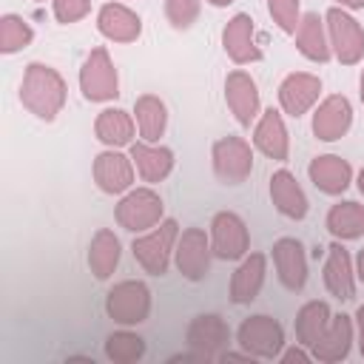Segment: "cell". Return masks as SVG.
<instances>
[{"mask_svg": "<svg viewBox=\"0 0 364 364\" xmlns=\"http://www.w3.org/2000/svg\"><path fill=\"white\" fill-rule=\"evenodd\" d=\"M65 100V85L60 80L57 71H51L48 65L31 63L23 80V102L43 119H54V114L60 111Z\"/></svg>", "mask_w": 364, "mask_h": 364, "instance_id": "6da1fadb", "label": "cell"}, {"mask_svg": "<svg viewBox=\"0 0 364 364\" xmlns=\"http://www.w3.org/2000/svg\"><path fill=\"white\" fill-rule=\"evenodd\" d=\"M173 239H176V222L168 219V222H162L154 233H148V236H142V239H134L131 250H134L136 262H139L148 273L162 276V273L168 270V259H171V245H173Z\"/></svg>", "mask_w": 364, "mask_h": 364, "instance_id": "7a4b0ae2", "label": "cell"}, {"mask_svg": "<svg viewBox=\"0 0 364 364\" xmlns=\"http://www.w3.org/2000/svg\"><path fill=\"white\" fill-rule=\"evenodd\" d=\"M105 310L114 321H122V324L145 321V316L151 310V293L142 282H122L108 293Z\"/></svg>", "mask_w": 364, "mask_h": 364, "instance_id": "3957f363", "label": "cell"}, {"mask_svg": "<svg viewBox=\"0 0 364 364\" xmlns=\"http://www.w3.org/2000/svg\"><path fill=\"white\" fill-rule=\"evenodd\" d=\"M213 168H216V176L222 182H228V185L245 182V176L253 168V154H250L247 142L239 139V136L219 139L213 145Z\"/></svg>", "mask_w": 364, "mask_h": 364, "instance_id": "277c9868", "label": "cell"}, {"mask_svg": "<svg viewBox=\"0 0 364 364\" xmlns=\"http://www.w3.org/2000/svg\"><path fill=\"white\" fill-rule=\"evenodd\" d=\"M159 216H162V199L148 188L128 193L117 208V219L125 230H148L159 222Z\"/></svg>", "mask_w": 364, "mask_h": 364, "instance_id": "5b68a950", "label": "cell"}, {"mask_svg": "<svg viewBox=\"0 0 364 364\" xmlns=\"http://www.w3.org/2000/svg\"><path fill=\"white\" fill-rule=\"evenodd\" d=\"M239 341L245 350H250L253 355L262 358H273L282 350L284 333L279 327V321H273L270 316H253L239 327Z\"/></svg>", "mask_w": 364, "mask_h": 364, "instance_id": "8992f818", "label": "cell"}, {"mask_svg": "<svg viewBox=\"0 0 364 364\" xmlns=\"http://www.w3.org/2000/svg\"><path fill=\"white\" fill-rule=\"evenodd\" d=\"M80 85H82V94L88 100H111V97L119 94L117 91V74H114V65L108 63L105 48H94L91 51V57L82 65Z\"/></svg>", "mask_w": 364, "mask_h": 364, "instance_id": "52a82bcc", "label": "cell"}, {"mask_svg": "<svg viewBox=\"0 0 364 364\" xmlns=\"http://www.w3.org/2000/svg\"><path fill=\"white\" fill-rule=\"evenodd\" d=\"M327 23H330V37L336 46V54L341 63H355L364 51V31L361 26L341 9H330L327 11Z\"/></svg>", "mask_w": 364, "mask_h": 364, "instance_id": "ba28073f", "label": "cell"}, {"mask_svg": "<svg viewBox=\"0 0 364 364\" xmlns=\"http://www.w3.org/2000/svg\"><path fill=\"white\" fill-rule=\"evenodd\" d=\"M247 250V228L245 222L225 210L213 216V253L219 259H239Z\"/></svg>", "mask_w": 364, "mask_h": 364, "instance_id": "9c48e42d", "label": "cell"}, {"mask_svg": "<svg viewBox=\"0 0 364 364\" xmlns=\"http://www.w3.org/2000/svg\"><path fill=\"white\" fill-rule=\"evenodd\" d=\"M273 262L287 290H301L307 282V259L299 239H279L273 245Z\"/></svg>", "mask_w": 364, "mask_h": 364, "instance_id": "30bf717a", "label": "cell"}, {"mask_svg": "<svg viewBox=\"0 0 364 364\" xmlns=\"http://www.w3.org/2000/svg\"><path fill=\"white\" fill-rule=\"evenodd\" d=\"M176 264H179L182 276H188L193 282L208 276V242L199 228H188L182 233L179 247H176Z\"/></svg>", "mask_w": 364, "mask_h": 364, "instance_id": "8fae6325", "label": "cell"}, {"mask_svg": "<svg viewBox=\"0 0 364 364\" xmlns=\"http://www.w3.org/2000/svg\"><path fill=\"white\" fill-rule=\"evenodd\" d=\"M225 97L230 111L236 114V119L242 125H250V119L259 111V94H256V82L245 74V71H233L225 82Z\"/></svg>", "mask_w": 364, "mask_h": 364, "instance_id": "7c38bea8", "label": "cell"}, {"mask_svg": "<svg viewBox=\"0 0 364 364\" xmlns=\"http://www.w3.org/2000/svg\"><path fill=\"white\" fill-rule=\"evenodd\" d=\"M321 91V82L310 74H290L282 88H279V100H282V108L293 117H301L318 97Z\"/></svg>", "mask_w": 364, "mask_h": 364, "instance_id": "4fadbf2b", "label": "cell"}, {"mask_svg": "<svg viewBox=\"0 0 364 364\" xmlns=\"http://www.w3.org/2000/svg\"><path fill=\"white\" fill-rule=\"evenodd\" d=\"M270 199H273L276 210L290 216V219H304L307 216V199H304V193L296 185L290 171H276L270 176Z\"/></svg>", "mask_w": 364, "mask_h": 364, "instance_id": "5bb4252c", "label": "cell"}, {"mask_svg": "<svg viewBox=\"0 0 364 364\" xmlns=\"http://www.w3.org/2000/svg\"><path fill=\"white\" fill-rule=\"evenodd\" d=\"M353 122V111H350V102L344 97H330L318 111H316V119H313V131L318 139H338Z\"/></svg>", "mask_w": 364, "mask_h": 364, "instance_id": "9a60e30c", "label": "cell"}, {"mask_svg": "<svg viewBox=\"0 0 364 364\" xmlns=\"http://www.w3.org/2000/svg\"><path fill=\"white\" fill-rule=\"evenodd\" d=\"M94 179L97 185L105 191V193H119L131 185L134 173H131V162L122 156V154H100L97 162H94Z\"/></svg>", "mask_w": 364, "mask_h": 364, "instance_id": "2e32d148", "label": "cell"}, {"mask_svg": "<svg viewBox=\"0 0 364 364\" xmlns=\"http://www.w3.org/2000/svg\"><path fill=\"white\" fill-rule=\"evenodd\" d=\"M225 51L236 63H250V60L262 57V51L253 46V20L247 14H236L228 23V28H225Z\"/></svg>", "mask_w": 364, "mask_h": 364, "instance_id": "e0dca14e", "label": "cell"}, {"mask_svg": "<svg viewBox=\"0 0 364 364\" xmlns=\"http://www.w3.org/2000/svg\"><path fill=\"white\" fill-rule=\"evenodd\" d=\"M310 179L324 193H341L350 185V165L341 156H316L310 162Z\"/></svg>", "mask_w": 364, "mask_h": 364, "instance_id": "ac0fdd59", "label": "cell"}, {"mask_svg": "<svg viewBox=\"0 0 364 364\" xmlns=\"http://www.w3.org/2000/svg\"><path fill=\"white\" fill-rule=\"evenodd\" d=\"M324 284L336 299H353L355 296V284H353V270H350V256L341 245L330 247V259L324 264Z\"/></svg>", "mask_w": 364, "mask_h": 364, "instance_id": "d6986e66", "label": "cell"}, {"mask_svg": "<svg viewBox=\"0 0 364 364\" xmlns=\"http://www.w3.org/2000/svg\"><path fill=\"white\" fill-rule=\"evenodd\" d=\"M262 282H264V256H262V253H253V256L245 259L242 267L233 273V282H230V299H233L236 304L253 301L256 293L262 290Z\"/></svg>", "mask_w": 364, "mask_h": 364, "instance_id": "ffe728a7", "label": "cell"}, {"mask_svg": "<svg viewBox=\"0 0 364 364\" xmlns=\"http://www.w3.org/2000/svg\"><path fill=\"white\" fill-rule=\"evenodd\" d=\"M253 142L262 154H267L273 159H287V131H284V122H282L279 111H273V108L264 111Z\"/></svg>", "mask_w": 364, "mask_h": 364, "instance_id": "44dd1931", "label": "cell"}, {"mask_svg": "<svg viewBox=\"0 0 364 364\" xmlns=\"http://www.w3.org/2000/svg\"><path fill=\"white\" fill-rule=\"evenodd\" d=\"M228 327L219 316H196L188 327V341L191 347L202 350V355H210L213 350H219L228 341Z\"/></svg>", "mask_w": 364, "mask_h": 364, "instance_id": "7402d4cb", "label": "cell"}, {"mask_svg": "<svg viewBox=\"0 0 364 364\" xmlns=\"http://www.w3.org/2000/svg\"><path fill=\"white\" fill-rule=\"evenodd\" d=\"M350 338H353L350 318L347 316H336L333 324L324 330V336L313 344L316 358H321V361H338V358H344L350 353Z\"/></svg>", "mask_w": 364, "mask_h": 364, "instance_id": "603a6c76", "label": "cell"}, {"mask_svg": "<svg viewBox=\"0 0 364 364\" xmlns=\"http://www.w3.org/2000/svg\"><path fill=\"white\" fill-rule=\"evenodd\" d=\"M100 31L111 40L128 43L139 34V17L134 11H128L125 6H119V3H108L100 11Z\"/></svg>", "mask_w": 364, "mask_h": 364, "instance_id": "cb8c5ba5", "label": "cell"}, {"mask_svg": "<svg viewBox=\"0 0 364 364\" xmlns=\"http://www.w3.org/2000/svg\"><path fill=\"white\" fill-rule=\"evenodd\" d=\"M131 156L136 162V171L145 182H159L168 176V171L173 168V154L168 148H151L145 142H136L131 148Z\"/></svg>", "mask_w": 364, "mask_h": 364, "instance_id": "d4e9b609", "label": "cell"}, {"mask_svg": "<svg viewBox=\"0 0 364 364\" xmlns=\"http://www.w3.org/2000/svg\"><path fill=\"white\" fill-rule=\"evenodd\" d=\"M327 228L338 239H358L364 233V208L358 202H338L327 213Z\"/></svg>", "mask_w": 364, "mask_h": 364, "instance_id": "484cf974", "label": "cell"}, {"mask_svg": "<svg viewBox=\"0 0 364 364\" xmlns=\"http://www.w3.org/2000/svg\"><path fill=\"white\" fill-rule=\"evenodd\" d=\"M119 262V242L111 230H100L91 242V253H88V264L94 270L97 279H108L111 270Z\"/></svg>", "mask_w": 364, "mask_h": 364, "instance_id": "4316f807", "label": "cell"}, {"mask_svg": "<svg viewBox=\"0 0 364 364\" xmlns=\"http://www.w3.org/2000/svg\"><path fill=\"white\" fill-rule=\"evenodd\" d=\"M327 327H330V307L324 301H310L301 307L296 318V336L301 344H316Z\"/></svg>", "mask_w": 364, "mask_h": 364, "instance_id": "83f0119b", "label": "cell"}, {"mask_svg": "<svg viewBox=\"0 0 364 364\" xmlns=\"http://www.w3.org/2000/svg\"><path fill=\"white\" fill-rule=\"evenodd\" d=\"M97 136L105 142V145H128L131 136H134V125L128 119L125 111L119 108H108L100 114L97 119Z\"/></svg>", "mask_w": 364, "mask_h": 364, "instance_id": "f1b7e54d", "label": "cell"}, {"mask_svg": "<svg viewBox=\"0 0 364 364\" xmlns=\"http://www.w3.org/2000/svg\"><path fill=\"white\" fill-rule=\"evenodd\" d=\"M299 51L310 60H318L324 63L330 57L327 46H324V31H321V20L318 14H304V20L299 23Z\"/></svg>", "mask_w": 364, "mask_h": 364, "instance_id": "f546056e", "label": "cell"}, {"mask_svg": "<svg viewBox=\"0 0 364 364\" xmlns=\"http://www.w3.org/2000/svg\"><path fill=\"white\" fill-rule=\"evenodd\" d=\"M136 122L145 142H156L165 131V105L156 97H139L136 100Z\"/></svg>", "mask_w": 364, "mask_h": 364, "instance_id": "4dcf8cb0", "label": "cell"}, {"mask_svg": "<svg viewBox=\"0 0 364 364\" xmlns=\"http://www.w3.org/2000/svg\"><path fill=\"white\" fill-rule=\"evenodd\" d=\"M28 43H31V28H28L20 17L6 14L3 23H0V48H3L6 54H11V51H17V48H26Z\"/></svg>", "mask_w": 364, "mask_h": 364, "instance_id": "1f68e13d", "label": "cell"}, {"mask_svg": "<svg viewBox=\"0 0 364 364\" xmlns=\"http://www.w3.org/2000/svg\"><path fill=\"white\" fill-rule=\"evenodd\" d=\"M145 353V344L139 336H131V333H114L108 338V358L114 361H134Z\"/></svg>", "mask_w": 364, "mask_h": 364, "instance_id": "d6a6232c", "label": "cell"}, {"mask_svg": "<svg viewBox=\"0 0 364 364\" xmlns=\"http://www.w3.org/2000/svg\"><path fill=\"white\" fill-rule=\"evenodd\" d=\"M270 14L287 34H293L299 17V0H270Z\"/></svg>", "mask_w": 364, "mask_h": 364, "instance_id": "836d02e7", "label": "cell"}, {"mask_svg": "<svg viewBox=\"0 0 364 364\" xmlns=\"http://www.w3.org/2000/svg\"><path fill=\"white\" fill-rule=\"evenodd\" d=\"M196 11H199L196 0H168V17L176 28H188L193 23Z\"/></svg>", "mask_w": 364, "mask_h": 364, "instance_id": "e575fe53", "label": "cell"}, {"mask_svg": "<svg viewBox=\"0 0 364 364\" xmlns=\"http://www.w3.org/2000/svg\"><path fill=\"white\" fill-rule=\"evenodd\" d=\"M88 11V0H54V14L60 23H74Z\"/></svg>", "mask_w": 364, "mask_h": 364, "instance_id": "d590c367", "label": "cell"}, {"mask_svg": "<svg viewBox=\"0 0 364 364\" xmlns=\"http://www.w3.org/2000/svg\"><path fill=\"white\" fill-rule=\"evenodd\" d=\"M282 361H284V364H290V361H310V355L301 353V350H290V353L282 355Z\"/></svg>", "mask_w": 364, "mask_h": 364, "instance_id": "8d00e7d4", "label": "cell"}, {"mask_svg": "<svg viewBox=\"0 0 364 364\" xmlns=\"http://www.w3.org/2000/svg\"><path fill=\"white\" fill-rule=\"evenodd\" d=\"M355 318H358V330H361V353H364V304L358 307V313H355Z\"/></svg>", "mask_w": 364, "mask_h": 364, "instance_id": "74e56055", "label": "cell"}, {"mask_svg": "<svg viewBox=\"0 0 364 364\" xmlns=\"http://www.w3.org/2000/svg\"><path fill=\"white\" fill-rule=\"evenodd\" d=\"M341 6H350V9H364V0H338Z\"/></svg>", "mask_w": 364, "mask_h": 364, "instance_id": "f35d334b", "label": "cell"}, {"mask_svg": "<svg viewBox=\"0 0 364 364\" xmlns=\"http://www.w3.org/2000/svg\"><path fill=\"white\" fill-rule=\"evenodd\" d=\"M358 279L364 282V250L358 253Z\"/></svg>", "mask_w": 364, "mask_h": 364, "instance_id": "ab89813d", "label": "cell"}, {"mask_svg": "<svg viewBox=\"0 0 364 364\" xmlns=\"http://www.w3.org/2000/svg\"><path fill=\"white\" fill-rule=\"evenodd\" d=\"M358 191L364 193V168H361V173H358Z\"/></svg>", "mask_w": 364, "mask_h": 364, "instance_id": "60d3db41", "label": "cell"}, {"mask_svg": "<svg viewBox=\"0 0 364 364\" xmlns=\"http://www.w3.org/2000/svg\"><path fill=\"white\" fill-rule=\"evenodd\" d=\"M213 6H228V3H233V0H210Z\"/></svg>", "mask_w": 364, "mask_h": 364, "instance_id": "b9f144b4", "label": "cell"}, {"mask_svg": "<svg viewBox=\"0 0 364 364\" xmlns=\"http://www.w3.org/2000/svg\"><path fill=\"white\" fill-rule=\"evenodd\" d=\"M361 100H364V74H361Z\"/></svg>", "mask_w": 364, "mask_h": 364, "instance_id": "7bdbcfd3", "label": "cell"}]
</instances>
